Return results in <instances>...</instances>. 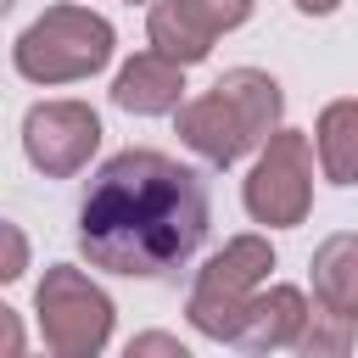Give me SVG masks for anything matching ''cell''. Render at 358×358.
I'll use <instances>...</instances> for the list:
<instances>
[{
    "mask_svg": "<svg viewBox=\"0 0 358 358\" xmlns=\"http://www.w3.org/2000/svg\"><path fill=\"white\" fill-rule=\"evenodd\" d=\"M207 224H213L207 179L151 145L106 157L78 201L84 257L123 280H162L185 268L201 252Z\"/></svg>",
    "mask_w": 358,
    "mask_h": 358,
    "instance_id": "1",
    "label": "cell"
},
{
    "mask_svg": "<svg viewBox=\"0 0 358 358\" xmlns=\"http://www.w3.org/2000/svg\"><path fill=\"white\" fill-rule=\"evenodd\" d=\"M280 112H285V95L274 73L229 67L213 90H201L173 112V129L207 168H235L246 151H263V140L280 129Z\"/></svg>",
    "mask_w": 358,
    "mask_h": 358,
    "instance_id": "2",
    "label": "cell"
},
{
    "mask_svg": "<svg viewBox=\"0 0 358 358\" xmlns=\"http://www.w3.org/2000/svg\"><path fill=\"white\" fill-rule=\"evenodd\" d=\"M112 50H117L112 22H106L101 11H90V6L62 0V6H45V11L17 34L11 67H17V78L50 90V84L95 78V73L112 62Z\"/></svg>",
    "mask_w": 358,
    "mask_h": 358,
    "instance_id": "3",
    "label": "cell"
},
{
    "mask_svg": "<svg viewBox=\"0 0 358 358\" xmlns=\"http://www.w3.org/2000/svg\"><path fill=\"white\" fill-rule=\"evenodd\" d=\"M274 268V246L268 235H235L224 241L201 268H196V285L185 296V319L201 341H235L241 319H246V302L263 291Z\"/></svg>",
    "mask_w": 358,
    "mask_h": 358,
    "instance_id": "4",
    "label": "cell"
},
{
    "mask_svg": "<svg viewBox=\"0 0 358 358\" xmlns=\"http://www.w3.org/2000/svg\"><path fill=\"white\" fill-rule=\"evenodd\" d=\"M34 313H39V336L56 358H95L112 341V296L73 263H50L39 291H34Z\"/></svg>",
    "mask_w": 358,
    "mask_h": 358,
    "instance_id": "5",
    "label": "cell"
},
{
    "mask_svg": "<svg viewBox=\"0 0 358 358\" xmlns=\"http://www.w3.org/2000/svg\"><path fill=\"white\" fill-rule=\"evenodd\" d=\"M313 140L302 129H274L241 185V201L252 213V224L263 229H296L313 207Z\"/></svg>",
    "mask_w": 358,
    "mask_h": 358,
    "instance_id": "6",
    "label": "cell"
},
{
    "mask_svg": "<svg viewBox=\"0 0 358 358\" xmlns=\"http://www.w3.org/2000/svg\"><path fill=\"white\" fill-rule=\"evenodd\" d=\"M101 151V112L90 101H39L22 112V157L45 179H73Z\"/></svg>",
    "mask_w": 358,
    "mask_h": 358,
    "instance_id": "7",
    "label": "cell"
},
{
    "mask_svg": "<svg viewBox=\"0 0 358 358\" xmlns=\"http://www.w3.org/2000/svg\"><path fill=\"white\" fill-rule=\"evenodd\" d=\"M112 106L134 117H162L185 106V67L162 50H134L112 78Z\"/></svg>",
    "mask_w": 358,
    "mask_h": 358,
    "instance_id": "8",
    "label": "cell"
},
{
    "mask_svg": "<svg viewBox=\"0 0 358 358\" xmlns=\"http://www.w3.org/2000/svg\"><path fill=\"white\" fill-rule=\"evenodd\" d=\"M308 296H302V285H263L252 302H246V319H241V330H235V341L229 347H241V352H296V341H302V330H308Z\"/></svg>",
    "mask_w": 358,
    "mask_h": 358,
    "instance_id": "9",
    "label": "cell"
},
{
    "mask_svg": "<svg viewBox=\"0 0 358 358\" xmlns=\"http://www.w3.org/2000/svg\"><path fill=\"white\" fill-rule=\"evenodd\" d=\"M145 39H151V50L173 56L179 67H196V62L213 56V39H218V34L201 22V11H196L190 0H151V11H145Z\"/></svg>",
    "mask_w": 358,
    "mask_h": 358,
    "instance_id": "10",
    "label": "cell"
},
{
    "mask_svg": "<svg viewBox=\"0 0 358 358\" xmlns=\"http://www.w3.org/2000/svg\"><path fill=\"white\" fill-rule=\"evenodd\" d=\"M313 302L341 313V319H358V235H324L319 252H313Z\"/></svg>",
    "mask_w": 358,
    "mask_h": 358,
    "instance_id": "11",
    "label": "cell"
},
{
    "mask_svg": "<svg viewBox=\"0 0 358 358\" xmlns=\"http://www.w3.org/2000/svg\"><path fill=\"white\" fill-rule=\"evenodd\" d=\"M313 151H319V173L330 185H358V95L330 101L313 123Z\"/></svg>",
    "mask_w": 358,
    "mask_h": 358,
    "instance_id": "12",
    "label": "cell"
},
{
    "mask_svg": "<svg viewBox=\"0 0 358 358\" xmlns=\"http://www.w3.org/2000/svg\"><path fill=\"white\" fill-rule=\"evenodd\" d=\"M352 341H358L352 319H341V313H330V308H319V302H313V313H308V330H302L296 352H302V358H341V352H352Z\"/></svg>",
    "mask_w": 358,
    "mask_h": 358,
    "instance_id": "13",
    "label": "cell"
},
{
    "mask_svg": "<svg viewBox=\"0 0 358 358\" xmlns=\"http://www.w3.org/2000/svg\"><path fill=\"white\" fill-rule=\"evenodd\" d=\"M196 11H201V22L213 28V34H235L246 17H252V6L257 0H190Z\"/></svg>",
    "mask_w": 358,
    "mask_h": 358,
    "instance_id": "14",
    "label": "cell"
},
{
    "mask_svg": "<svg viewBox=\"0 0 358 358\" xmlns=\"http://www.w3.org/2000/svg\"><path fill=\"white\" fill-rule=\"evenodd\" d=\"M145 352H168V358H190V347H185L179 336H168V330H145V336H134V341H129V358H145Z\"/></svg>",
    "mask_w": 358,
    "mask_h": 358,
    "instance_id": "15",
    "label": "cell"
},
{
    "mask_svg": "<svg viewBox=\"0 0 358 358\" xmlns=\"http://www.w3.org/2000/svg\"><path fill=\"white\" fill-rule=\"evenodd\" d=\"M0 235H6V263H0V280H22V268H28V241H22V229H17V224H0Z\"/></svg>",
    "mask_w": 358,
    "mask_h": 358,
    "instance_id": "16",
    "label": "cell"
},
{
    "mask_svg": "<svg viewBox=\"0 0 358 358\" xmlns=\"http://www.w3.org/2000/svg\"><path fill=\"white\" fill-rule=\"evenodd\" d=\"M0 336H6V352H22V330H17V313L0 308Z\"/></svg>",
    "mask_w": 358,
    "mask_h": 358,
    "instance_id": "17",
    "label": "cell"
},
{
    "mask_svg": "<svg viewBox=\"0 0 358 358\" xmlns=\"http://www.w3.org/2000/svg\"><path fill=\"white\" fill-rule=\"evenodd\" d=\"M302 17H330V11H341V0H291Z\"/></svg>",
    "mask_w": 358,
    "mask_h": 358,
    "instance_id": "18",
    "label": "cell"
},
{
    "mask_svg": "<svg viewBox=\"0 0 358 358\" xmlns=\"http://www.w3.org/2000/svg\"><path fill=\"white\" fill-rule=\"evenodd\" d=\"M129 6H145V0H129Z\"/></svg>",
    "mask_w": 358,
    "mask_h": 358,
    "instance_id": "19",
    "label": "cell"
}]
</instances>
